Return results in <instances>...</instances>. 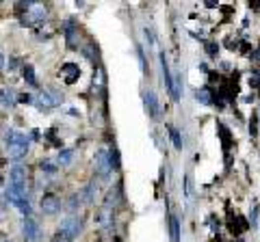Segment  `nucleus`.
Here are the masks:
<instances>
[{
  "instance_id": "obj_1",
  "label": "nucleus",
  "mask_w": 260,
  "mask_h": 242,
  "mask_svg": "<svg viewBox=\"0 0 260 242\" xmlns=\"http://www.w3.org/2000/svg\"><path fill=\"white\" fill-rule=\"evenodd\" d=\"M61 104H63V93L57 89H43V91H39V95L35 97V106L43 113L52 111V108L61 106Z\"/></svg>"
},
{
  "instance_id": "obj_2",
  "label": "nucleus",
  "mask_w": 260,
  "mask_h": 242,
  "mask_svg": "<svg viewBox=\"0 0 260 242\" xmlns=\"http://www.w3.org/2000/svg\"><path fill=\"white\" fill-rule=\"evenodd\" d=\"M22 26H37V24H43L48 20V9L46 4L41 2H29L26 7V13L22 15Z\"/></svg>"
},
{
  "instance_id": "obj_3",
  "label": "nucleus",
  "mask_w": 260,
  "mask_h": 242,
  "mask_svg": "<svg viewBox=\"0 0 260 242\" xmlns=\"http://www.w3.org/2000/svg\"><path fill=\"white\" fill-rule=\"evenodd\" d=\"M80 232H83V221H80L76 214H72V216H65L61 223H59V234L65 236L67 240H76L80 236Z\"/></svg>"
},
{
  "instance_id": "obj_4",
  "label": "nucleus",
  "mask_w": 260,
  "mask_h": 242,
  "mask_svg": "<svg viewBox=\"0 0 260 242\" xmlns=\"http://www.w3.org/2000/svg\"><path fill=\"white\" fill-rule=\"evenodd\" d=\"M96 171L100 180H111V175L115 173L111 167V160H108V150H104V147L96 151Z\"/></svg>"
},
{
  "instance_id": "obj_5",
  "label": "nucleus",
  "mask_w": 260,
  "mask_h": 242,
  "mask_svg": "<svg viewBox=\"0 0 260 242\" xmlns=\"http://www.w3.org/2000/svg\"><path fill=\"white\" fill-rule=\"evenodd\" d=\"M63 37H65V46L69 50H78L80 48V32H78V22L67 20L63 24Z\"/></svg>"
},
{
  "instance_id": "obj_6",
  "label": "nucleus",
  "mask_w": 260,
  "mask_h": 242,
  "mask_svg": "<svg viewBox=\"0 0 260 242\" xmlns=\"http://www.w3.org/2000/svg\"><path fill=\"white\" fill-rule=\"evenodd\" d=\"M61 208H63V201L59 199L54 192H46V195L41 197V201H39V210L46 214V216H54V214H59V212H61Z\"/></svg>"
},
{
  "instance_id": "obj_7",
  "label": "nucleus",
  "mask_w": 260,
  "mask_h": 242,
  "mask_svg": "<svg viewBox=\"0 0 260 242\" xmlns=\"http://www.w3.org/2000/svg\"><path fill=\"white\" fill-rule=\"evenodd\" d=\"M22 234H24V240L26 242H39L41 240V227H39V223H37L32 216L24 218V221H22Z\"/></svg>"
},
{
  "instance_id": "obj_8",
  "label": "nucleus",
  "mask_w": 260,
  "mask_h": 242,
  "mask_svg": "<svg viewBox=\"0 0 260 242\" xmlns=\"http://www.w3.org/2000/svg\"><path fill=\"white\" fill-rule=\"evenodd\" d=\"M29 147H31V143H9L7 145V160L22 162L26 156H29Z\"/></svg>"
},
{
  "instance_id": "obj_9",
  "label": "nucleus",
  "mask_w": 260,
  "mask_h": 242,
  "mask_svg": "<svg viewBox=\"0 0 260 242\" xmlns=\"http://www.w3.org/2000/svg\"><path fill=\"white\" fill-rule=\"evenodd\" d=\"M143 102H145V111H148V115L154 121H159L161 117V102H159V97H156V93L148 89L143 93Z\"/></svg>"
},
{
  "instance_id": "obj_10",
  "label": "nucleus",
  "mask_w": 260,
  "mask_h": 242,
  "mask_svg": "<svg viewBox=\"0 0 260 242\" xmlns=\"http://www.w3.org/2000/svg\"><path fill=\"white\" fill-rule=\"evenodd\" d=\"M228 229L232 232V236H241L249 229V223H245V218L238 216V214H232V210L228 208Z\"/></svg>"
},
{
  "instance_id": "obj_11",
  "label": "nucleus",
  "mask_w": 260,
  "mask_h": 242,
  "mask_svg": "<svg viewBox=\"0 0 260 242\" xmlns=\"http://www.w3.org/2000/svg\"><path fill=\"white\" fill-rule=\"evenodd\" d=\"M59 74H61V78H63V82L67 87H72L76 80L80 78V67L76 63H65L63 67H61V71H59Z\"/></svg>"
},
{
  "instance_id": "obj_12",
  "label": "nucleus",
  "mask_w": 260,
  "mask_h": 242,
  "mask_svg": "<svg viewBox=\"0 0 260 242\" xmlns=\"http://www.w3.org/2000/svg\"><path fill=\"white\" fill-rule=\"evenodd\" d=\"M96 225L102 229V232H111L113 229V210L100 208V212L96 214Z\"/></svg>"
},
{
  "instance_id": "obj_13",
  "label": "nucleus",
  "mask_w": 260,
  "mask_h": 242,
  "mask_svg": "<svg viewBox=\"0 0 260 242\" xmlns=\"http://www.w3.org/2000/svg\"><path fill=\"white\" fill-rule=\"evenodd\" d=\"M9 184L26 188V169L22 167V164H15V167L9 169Z\"/></svg>"
},
{
  "instance_id": "obj_14",
  "label": "nucleus",
  "mask_w": 260,
  "mask_h": 242,
  "mask_svg": "<svg viewBox=\"0 0 260 242\" xmlns=\"http://www.w3.org/2000/svg\"><path fill=\"white\" fill-rule=\"evenodd\" d=\"M215 97H217V91L213 85H204L199 89H195V100L199 104H215Z\"/></svg>"
},
{
  "instance_id": "obj_15",
  "label": "nucleus",
  "mask_w": 260,
  "mask_h": 242,
  "mask_svg": "<svg viewBox=\"0 0 260 242\" xmlns=\"http://www.w3.org/2000/svg\"><path fill=\"white\" fill-rule=\"evenodd\" d=\"M217 130H219V139H221V145H224V151L230 156V147L234 145V139H232V132L228 125H224L221 121H217Z\"/></svg>"
},
{
  "instance_id": "obj_16",
  "label": "nucleus",
  "mask_w": 260,
  "mask_h": 242,
  "mask_svg": "<svg viewBox=\"0 0 260 242\" xmlns=\"http://www.w3.org/2000/svg\"><path fill=\"white\" fill-rule=\"evenodd\" d=\"M0 104L7 108H13L15 104H18V95H15V89H11V87H4L2 91H0Z\"/></svg>"
},
{
  "instance_id": "obj_17",
  "label": "nucleus",
  "mask_w": 260,
  "mask_h": 242,
  "mask_svg": "<svg viewBox=\"0 0 260 242\" xmlns=\"http://www.w3.org/2000/svg\"><path fill=\"white\" fill-rule=\"evenodd\" d=\"M161 69H162V78H165V87L167 91L171 93V87H173V76L169 71V63H167V54L161 52Z\"/></svg>"
},
{
  "instance_id": "obj_18",
  "label": "nucleus",
  "mask_w": 260,
  "mask_h": 242,
  "mask_svg": "<svg viewBox=\"0 0 260 242\" xmlns=\"http://www.w3.org/2000/svg\"><path fill=\"white\" fill-rule=\"evenodd\" d=\"M96 192H98V184H96V182L87 184L85 188L80 190V199H83V203H87V206H91V203L96 201Z\"/></svg>"
},
{
  "instance_id": "obj_19",
  "label": "nucleus",
  "mask_w": 260,
  "mask_h": 242,
  "mask_svg": "<svg viewBox=\"0 0 260 242\" xmlns=\"http://www.w3.org/2000/svg\"><path fill=\"white\" fill-rule=\"evenodd\" d=\"M22 78H24V82L29 87H32V89H37V76H35V67L32 65H22Z\"/></svg>"
},
{
  "instance_id": "obj_20",
  "label": "nucleus",
  "mask_w": 260,
  "mask_h": 242,
  "mask_svg": "<svg viewBox=\"0 0 260 242\" xmlns=\"http://www.w3.org/2000/svg\"><path fill=\"white\" fill-rule=\"evenodd\" d=\"M182 89H184V85H182V74L178 71V74L173 76V87H171V97H173L176 102L182 100Z\"/></svg>"
},
{
  "instance_id": "obj_21",
  "label": "nucleus",
  "mask_w": 260,
  "mask_h": 242,
  "mask_svg": "<svg viewBox=\"0 0 260 242\" xmlns=\"http://www.w3.org/2000/svg\"><path fill=\"white\" fill-rule=\"evenodd\" d=\"M39 169H41L43 175H48V178H54V175L59 173V164L52 162V160H48V158H43V160L39 162Z\"/></svg>"
},
{
  "instance_id": "obj_22",
  "label": "nucleus",
  "mask_w": 260,
  "mask_h": 242,
  "mask_svg": "<svg viewBox=\"0 0 260 242\" xmlns=\"http://www.w3.org/2000/svg\"><path fill=\"white\" fill-rule=\"evenodd\" d=\"M167 132H169V139L173 143V147H176L178 151H182V147H184V143L180 139V132H178L176 125H171V123H167Z\"/></svg>"
},
{
  "instance_id": "obj_23",
  "label": "nucleus",
  "mask_w": 260,
  "mask_h": 242,
  "mask_svg": "<svg viewBox=\"0 0 260 242\" xmlns=\"http://www.w3.org/2000/svg\"><path fill=\"white\" fill-rule=\"evenodd\" d=\"M108 160H111L113 171H119V169H122V156H119V150L115 145L108 147Z\"/></svg>"
},
{
  "instance_id": "obj_24",
  "label": "nucleus",
  "mask_w": 260,
  "mask_h": 242,
  "mask_svg": "<svg viewBox=\"0 0 260 242\" xmlns=\"http://www.w3.org/2000/svg\"><path fill=\"white\" fill-rule=\"evenodd\" d=\"M169 234H171V242H180V221L173 214H169Z\"/></svg>"
},
{
  "instance_id": "obj_25",
  "label": "nucleus",
  "mask_w": 260,
  "mask_h": 242,
  "mask_svg": "<svg viewBox=\"0 0 260 242\" xmlns=\"http://www.w3.org/2000/svg\"><path fill=\"white\" fill-rule=\"evenodd\" d=\"M74 160V150H59L57 153V164H61V167H67V164H72Z\"/></svg>"
},
{
  "instance_id": "obj_26",
  "label": "nucleus",
  "mask_w": 260,
  "mask_h": 242,
  "mask_svg": "<svg viewBox=\"0 0 260 242\" xmlns=\"http://www.w3.org/2000/svg\"><path fill=\"white\" fill-rule=\"evenodd\" d=\"M80 203H83V199H80V192H72V195H69V199H67V203H65L63 208H67V212H76L80 208Z\"/></svg>"
},
{
  "instance_id": "obj_27",
  "label": "nucleus",
  "mask_w": 260,
  "mask_h": 242,
  "mask_svg": "<svg viewBox=\"0 0 260 242\" xmlns=\"http://www.w3.org/2000/svg\"><path fill=\"white\" fill-rule=\"evenodd\" d=\"M204 48H206V54H208L210 59H217V54H219V43H215V41H204Z\"/></svg>"
},
{
  "instance_id": "obj_28",
  "label": "nucleus",
  "mask_w": 260,
  "mask_h": 242,
  "mask_svg": "<svg viewBox=\"0 0 260 242\" xmlns=\"http://www.w3.org/2000/svg\"><path fill=\"white\" fill-rule=\"evenodd\" d=\"M18 104L32 106V104H35V95H31V93H20V95H18Z\"/></svg>"
},
{
  "instance_id": "obj_29",
  "label": "nucleus",
  "mask_w": 260,
  "mask_h": 242,
  "mask_svg": "<svg viewBox=\"0 0 260 242\" xmlns=\"http://www.w3.org/2000/svg\"><path fill=\"white\" fill-rule=\"evenodd\" d=\"M137 54H139L141 65H143V74H150V67H148V63H145V52H143V48L141 46H137Z\"/></svg>"
},
{
  "instance_id": "obj_30",
  "label": "nucleus",
  "mask_w": 260,
  "mask_h": 242,
  "mask_svg": "<svg viewBox=\"0 0 260 242\" xmlns=\"http://www.w3.org/2000/svg\"><path fill=\"white\" fill-rule=\"evenodd\" d=\"M249 225H254V227L258 225V206H254L252 214H249Z\"/></svg>"
},
{
  "instance_id": "obj_31",
  "label": "nucleus",
  "mask_w": 260,
  "mask_h": 242,
  "mask_svg": "<svg viewBox=\"0 0 260 242\" xmlns=\"http://www.w3.org/2000/svg\"><path fill=\"white\" fill-rule=\"evenodd\" d=\"M145 39H148L150 46H154V35H152V30H150V29H145Z\"/></svg>"
},
{
  "instance_id": "obj_32",
  "label": "nucleus",
  "mask_w": 260,
  "mask_h": 242,
  "mask_svg": "<svg viewBox=\"0 0 260 242\" xmlns=\"http://www.w3.org/2000/svg\"><path fill=\"white\" fill-rule=\"evenodd\" d=\"M50 242H72V240H67V238H65V236H61V234L57 232V236H54V238H52Z\"/></svg>"
},
{
  "instance_id": "obj_33",
  "label": "nucleus",
  "mask_w": 260,
  "mask_h": 242,
  "mask_svg": "<svg viewBox=\"0 0 260 242\" xmlns=\"http://www.w3.org/2000/svg\"><path fill=\"white\" fill-rule=\"evenodd\" d=\"M39 134H41L39 130H32V132H31V141H41V136H39Z\"/></svg>"
},
{
  "instance_id": "obj_34",
  "label": "nucleus",
  "mask_w": 260,
  "mask_h": 242,
  "mask_svg": "<svg viewBox=\"0 0 260 242\" xmlns=\"http://www.w3.org/2000/svg\"><path fill=\"white\" fill-rule=\"evenodd\" d=\"M2 67H4V57L0 54V69H2Z\"/></svg>"
},
{
  "instance_id": "obj_35",
  "label": "nucleus",
  "mask_w": 260,
  "mask_h": 242,
  "mask_svg": "<svg viewBox=\"0 0 260 242\" xmlns=\"http://www.w3.org/2000/svg\"><path fill=\"white\" fill-rule=\"evenodd\" d=\"M113 242H122V238H115V240H113Z\"/></svg>"
},
{
  "instance_id": "obj_36",
  "label": "nucleus",
  "mask_w": 260,
  "mask_h": 242,
  "mask_svg": "<svg viewBox=\"0 0 260 242\" xmlns=\"http://www.w3.org/2000/svg\"><path fill=\"white\" fill-rule=\"evenodd\" d=\"M7 242H9V240H7Z\"/></svg>"
}]
</instances>
